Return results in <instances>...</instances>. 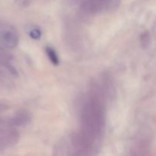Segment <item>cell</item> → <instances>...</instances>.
<instances>
[{"mask_svg": "<svg viewBox=\"0 0 156 156\" xmlns=\"http://www.w3.org/2000/svg\"><path fill=\"white\" fill-rule=\"evenodd\" d=\"M105 93L99 86L90 88L80 111V127L73 138V146L79 154L95 152L101 143L106 125Z\"/></svg>", "mask_w": 156, "mask_h": 156, "instance_id": "obj_1", "label": "cell"}, {"mask_svg": "<svg viewBox=\"0 0 156 156\" xmlns=\"http://www.w3.org/2000/svg\"><path fill=\"white\" fill-rule=\"evenodd\" d=\"M19 41L18 32L11 27H3L0 30V46L5 49H14Z\"/></svg>", "mask_w": 156, "mask_h": 156, "instance_id": "obj_2", "label": "cell"}, {"mask_svg": "<svg viewBox=\"0 0 156 156\" xmlns=\"http://www.w3.org/2000/svg\"><path fill=\"white\" fill-rule=\"evenodd\" d=\"M4 70L14 76L17 74L15 66L12 63V56L8 53L5 48L0 46V73Z\"/></svg>", "mask_w": 156, "mask_h": 156, "instance_id": "obj_3", "label": "cell"}, {"mask_svg": "<svg viewBox=\"0 0 156 156\" xmlns=\"http://www.w3.org/2000/svg\"><path fill=\"white\" fill-rule=\"evenodd\" d=\"M114 2L115 0H88L84 3L83 5L87 10L98 12L107 9Z\"/></svg>", "mask_w": 156, "mask_h": 156, "instance_id": "obj_4", "label": "cell"}, {"mask_svg": "<svg viewBox=\"0 0 156 156\" xmlns=\"http://www.w3.org/2000/svg\"><path fill=\"white\" fill-rule=\"evenodd\" d=\"M46 53H47V56H48L49 59L52 62V63L54 65L57 66L59 62V56H58L57 53H56L52 47H47L46 48Z\"/></svg>", "mask_w": 156, "mask_h": 156, "instance_id": "obj_5", "label": "cell"}, {"mask_svg": "<svg viewBox=\"0 0 156 156\" xmlns=\"http://www.w3.org/2000/svg\"><path fill=\"white\" fill-rule=\"evenodd\" d=\"M41 31H40L38 29L36 28L31 29L30 31L29 32V35H30L32 38H34V39H38V38L41 37Z\"/></svg>", "mask_w": 156, "mask_h": 156, "instance_id": "obj_6", "label": "cell"}, {"mask_svg": "<svg viewBox=\"0 0 156 156\" xmlns=\"http://www.w3.org/2000/svg\"><path fill=\"white\" fill-rule=\"evenodd\" d=\"M7 109H9V106L7 105H5V104L0 102V112L1 111H6Z\"/></svg>", "mask_w": 156, "mask_h": 156, "instance_id": "obj_7", "label": "cell"}, {"mask_svg": "<svg viewBox=\"0 0 156 156\" xmlns=\"http://www.w3.org/2000/svg\"><path fill=\"white\" fill-rule=\"evenodd\" d=\"M3 149H3L2 146V144H1V143H0V152H1L2 150H3Z\"/></svg>", "mask_w": 156, "mask_h": 156, "instance_id": "obj_8", "label": "cell"}]
</instances>
